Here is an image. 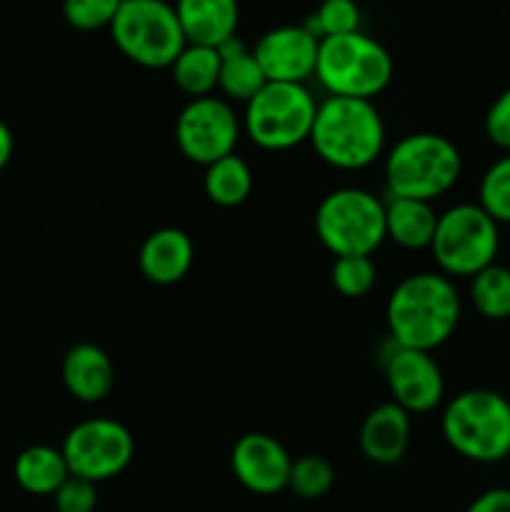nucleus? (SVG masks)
<instances>
[{
  "mask_svg": "<svg viewBox=\"0 0 510 512\" xmlns=\"http://www.w3.org/2000/svg\"><path fill=\"white\" fill-rule=\"evenodd\" d=\"M463 315V300L453 280L443 273L405 275L385 305L388 338L403 348L433 353L453 338Z\"/></svg>",
  "mask_w": 510,
  "mask_h": 512,
  "instance_id": "1",
  "label": "nucleus"
},
{
  "mask_svg": "<svg viewBox=\"0 0 510 512\" xmlns=\"http://www.w3.org/2000/svg\"><path fill=\"white\" fill-rule=\"evenodd\" d=\"M310 145L330 168H370L385 150L383 115L373 100L328 95L315 110Z\"/></svg>",
  "mask_w": 510,
  "mask_h": 512,
  "instance_id": "2",
  "label": "nucleus"
},
{
  "mask_svg": "<svg viewBox=\"0 0 510 512\" xmlns=\"http://www.w3.org/2000/svg\"><path fill=\"white\" fill-rule=\"evenodd\" d=\"M383 173L390 198L433 203L458 183L463 158L445 135L410 133L388 150Z\"/></svg>",
  "mask_w": 510,
  "mask_h": 512,
  "instance_id": "3",
  "label": "nucleus"
},
{
  "mask_svg": "<svg viewBox=\"0 0 510 512\" xmlns=\"http://www.w3.org/2000/svg\"><path fill=\"white\" fill-rule=\"evenodd\" d=\"M440 430L465 460L500 463L510 455V400L495 390H465L445 405Z\"/></svg>",
  "mask_w": 510,
  "mask_h": 512,
  "instance_id": "4",
  "label": "nucleus"
},
{
  "mask_svg": "<svg viewBox=\"0 0 510 512\" xmlns=\"http://www.w3.org/2000/svg\"><path fill=\"white\" fill-rule=\"evenodd\" d=\"M315 78L330 95L373 100L393 80V58L363 30L333 35L320 40Z\"/></svg>",
  "mask_w": 510,
  "mask_h": 512,
  "instance_id": "5",
  "label": "nucleus"
},
{
  "mask_svg": "<svg viewBox=\"0 0 510 512\" xmlns=\"http://www.w3.org/2000/svg\"><path fill=\"white\" fill-rule=\"evenodd\" d=\"M315 235L335 255H373L388 240L385 203L363 188L330 190L315 208Z\"/></svg>",
  "mask_w": 510,
  "mask_h": 512,
  "instance_id": "6",
  "label": "nucleus"
},
{
  "mask_svg": "<svg viewBox=\"0 0 510 512\" xmlns=\"http://www.w3.org/2000/svg\"><path fill=\"white\" fill-rule=\"evenodd\" d=\"M110 35L115 48L143 68H170L188 45L168 0H123Z\"/></svg>",
  "mask_w": 510,
  "mask_h": 512,
  "instance_id": "7",
  "label": "nucleus"
},
{
  "mask_svg": "<svg viewBox=\"0 0 510 512\" xmlns=\"http://www.w3.org/2000/svg\"><path fill=\"white\" fill-rule=\"evenodd\" d=\"M500 225L478 203H458L438 215L430 253L448 278H473L495 263Z\"/></svg>",
  "mask_w": 510,
  "mask_h": 512,
  "instance_id": "8",
  "label": "nucleus"
},
{
  "mask_svg": "<svg viewBox=\"0 0 510 512\" xmlns=\"http://www.w3.org/2000/svg\"><path fill=\"white\" fill-rule=\"evenodd\" d=\"M315 110L318 103L303 83H265L245 103L243 130L258 148L280 153L310 140Z\"/></svg>",
  "mask_w": 510,
  "mask_h": 512,
  "instance_id": "9",
  "label": "nucleus"
},
{
  "mask_svg": "<svg viewBox=\"0 0 510 512\" xmlns=\"http://www.w3.org/2000/svg\"><path fill=\"white\" fill-rule=\"evenodd\" d=\"M60 450L70 475L98 485L118 478L133 463L135 438L115 418H88L70 428Z\"/></svg>",
  "mask_w": 510,
  "mask_h": 512,
  "instance_id": "10",
  "label": "nucleus"
},
{
  "mask_svg": "<svg viewBox=\"0 0 510 512\" xmlns=\"http://www.w3.org/2000/svg\"><path fill=\"white\" fill-rule=\"evenodd\" d=\"M243 120L235 115L225 98L205 95L183 105L175 120V143L178 150L195 165L208 168L215 160L235 153Z\"/></svg>",
  "mask_w": 510,
  "mask_h": 512,
  "instance_id": "11",
  "label": "nucleus"
},
{
  "mask_svg": "<svg viewBox=\"0 0 510 512\" xmlns=\"http://www.w3.org/2000/svg\"><path fill=\"white\" fill-rule=\"evenodd\" d=\"M383 370L393 403L400 405L405 413H430L443 403L445 380L433 353L403 348L390 340V350L383 358Z\"/></svg>",
  "mask_w": 510,
  "mask_h": 512,
  "instance_id": "12",
  "label": "nucleus"
},
{
  "mask_svg": "<svg viewBox=\"0 0 510 512\" xmlns=\"http://www.w3.org/2000/svg\"><path fill=\"white\" fill-rule=\"evenodd\" d=\"M320 40L305 25H278L260 35L253 55L268 83H303L315 75Z\"/></svg>",
  "mask_w": 510,
  "mask_h": 512,
  "instance_id": "13",
  "label": "nucleus"
},
{
  "mask_svg": "<svg viewBox=\"0 0 510 512\" xmlns=\"http://www.w3.org/2000/svg\"><path fill=\"white\" fill-rule=\"evenodd\" d=\"M293 458L278 438L268 433H245L230 453L235 480L255 495H275L288 488Z\"/></svg>",
  "mask_w": 510,
  "mask_h": 512,
  "instance_id": "14",
  "label": "nucleus"
},
{
  "mask_svg": "<svg viewBox=\"0 0 510 512\" xmlns=\"http://www.w3.org/2000/svg\"><path fill=\"white\" fill-rule=\"evenodd\" d=\"M195 260L193 240L180 228H160L143 240L138 268L153 285H175L190 273Z\"/></svg>",
  "mask_w": 510,
  "mask_h": 512,
  "instance_id": "15",
  "label": "nucleus"
},
{
  "mask_svg": "<svg viewBox=\"0 0 510 512\" xmlns=\"http://www.w3.org/2000/svg\"><path fill=\"white\" fill-rule=\"evenodd\" d=\"M410 433H413L410 413H405L400 405L390 400V403L378 405L365 415L358 438L360 450L370 463L395 465L408 453Z\"/></svg>",
  "mask_w": 510,
  "mask_h": 512,
  "instance_id": "16",
  "label": "nucleus"
},
{
  "mask_svg": "<svg viewBox=\"0 0 510 512\" xmlns=\"http://www.w3.org/2000/svg\"><path fill=\"white\" fill-rule=\"evenodd\" d=\"M63 385L80 403L95 405L115 388V365L110 355L95 343H78L63 358Z\"/></svg>",
  "mask_w": 510,
  "mask_h": 512,
  "instance_id": "17",
  "label": "nucleus"
},
{
  "mask_svg": "<svg viewBox=\"0 0 510 512\" xmlns=\"http://www.w3.org/2000/svg\"><path fill=\"white\" fill-rule=\"evenodd\" d=\"M180 28L190 45L220 48L235 38L240 23L238 0H175Z\"/></svg>",
  "mask_w": 510,
  "mask_h": 512,
  "instance_id": "18",
  "label": "nucleus"
},
{
  "mask_svg": "<svg viewBox=\"0 0 510 512\" xmlns=\"http://www.w3.org/2000/svg\"><path fill=\"white\" fill-rule=\"evenodd\" d=\"M220 53V80L218 90L225 95V100L233 103H248L260 93L268 78H265L263 68L255 60L253 50L235 35V38L225 40L218 48Z\"/></svg>",
  "mask_w": 510,
  "mask_h": 512,
  "instance_id": "19",
  "label": "nucleus"
},
{
  "mask_svg": "<svg viewBox=\"0 0 510 512\" xmlns=\"http://www.w3.org/2000/svg\"><path fill=\"white\" fill-rule=\"evenodd\" d=\"M435 228H438V213L425 200L390 198L385 203V235L400 248H430Z\"/></svg>",
  "mask_w": 510,
  "mask_h": 512,
  "instance_id": "20",
  "label": "nucleus"
},
{
  "mask_svg": "<svg viewBox=\"0 0 510 512\" xmlns=\"http://www.w3.org/2000/svg\"><path fill=\"white\" fill-rule=\"evenodd\" d=\"M15 483L30 495H55L60 485L70 478V468L60 448L30 445L15 458Z\"/></svg>",
  "mask_w": 510,
  "mask_h": 512,
  "instance_id": "21",
  "label": "nucleus"
},
{
  "mask_svg": "<svg viewBox=\"0 0 510 512\" xmlns=\"http://www.w3.org/2000/svg\"><path fill=\"white\" fill-rule=\"evenodd\" d=\"M170 75L180 93L193 98L213 95L220 80V53L208 45H185L175 63L170 65Z\"/></svg>",
  "mask_w": 510,
  "mask_h": 512,
  "instance_id": "22",
  "label": "nucleus"
},
{
  "mask_svg": "<svg viewBox=\"0 0 510 512\" xmlns=\"http://www.w3.org/2000/svg\"><path fill=\"white\" fill-rule=\"evenodd\" d=\"M203 190L210 203L220 208H238L253 193V170L238 153H230L205 168Z\"/></svg>",
  "mask_w": 510,
  "mask_h": 512,
  "instance_id": "23",
  "label": "nucleus"
},
{
  "mask_svg": "<svg viewBox=\"0 0 510 512\" xmlns=\"http://www.w3.org/2000/svg\"><path fill=\"white\" fill-rule=\"evenodd\" d=\"M470 303L483 318H510V268L488 265L470 278Z\"/></svg>",
  "mask_w": 510,
  "mask_h": 512,
  "instance_id": "24",
  "label": "nucleus"
},
{
  "mask_svg": "<svg viewBox=\"0 0 510 512\" xmlns=\"http://www.w3.org/2000/svg\"><path fill=\"white\" fill-rule=\"evenodd\" d=\"M335 468L323 455H300L290 465L288 488L303 500H320L333 490Z\"/></svg>",
  "mask_w": 510,
  "mask_h": 512,
  "instance_id": "25",
  "label": "nucleus"
},
{
  "mask_svg": "<svg viewBox=\"0 0 510 512\" xmlns=\"http://www.w3.org/2000/svg\"><path fill=\"white\" fill-rule=\"evenodd\" d=\"M478 205L498 225H510V153L485 170L478 188Z\"/></svg>",
  "mask_w": 510,
  "mask_h": 512,
  "instance_id": "26",
  "label": "nucleus"
},
{
  "mask_svg": "<svg viewBox=\"0 0 510 512\" xmlns=\"http://www.w3.org/2000/svg\"><path fill=\"white\" fill-rule=\"evenodd\" d=\"M330 280L333 288L345 298H363L373 290L378 280V268H375L373 255H345L335 258L330 268Z\"/></svg>",
  "mask_w": 510,
  "mask_h": 512,
  "instance_id": "27",
  "label": "nucleus"
},
{
  "mask_svg": "<svg viewBox=\"0 0 510 512\" xmlns=\"http://www.w3.org/2000/svg\"><path fill=\"white\" fill-rule=\"evenodd\" d=\"M303 25L318 40L355 33L360 30V8L355 0H323Z\"/></svg>",
  "mask_w": 510,
  "mask_h": 512,
  "instance_id": "28",
  "label": "nucleus"
},
{
  "mask_svg": "<svg viewBox=\"0 0 510 512\" xmlns=\"http://www.w3.org/2000/svg\"><path fill=\"white\" fill-rule=\"evenodd\" d=\"M123 0H63V18L70 28L90 30L110 28Z\"/></svg>",
  "mask_w": 510,
  "mask_h": 512,
  "instance_id": "29",
  "label": "nucleus"
},
{
  "mask_svg": "<svg viewBox=\"0 0 510 512\" xmlns=\"http://www.w3.org/2000/svg\"><path fill=\"white\" fill-rule=\"evenodd\" d=\"M55 512H95L98 508V485L70 475L53 495Z\"/></svg>",
  "mask_w": 510,
  "mask_h": 512,
  "instance_id": "30",
  "label": "nucleus"
},
{
  "mask_svg": "<svg viewBox=\"0 0 510 512\" xmlns=\"http://www.w3.org/2000/svg\"><path fill=\"white\" fill-rule=\"evenodd\" d=\"M485 135L490 143L510 153V88H505L490 103L488 113H485Z\"/></svg>",
  "mask_w": 510,
  "mask_h": 512,
  "instance_id": "31",
  "label": "nucleus"
},
{
  "mask_svg": "<svg viewBox=\"0 0 510 512\" xmlns=\"http://www.w3.org/2000/svg\"><path fill=\"white\" fill-rule=\"evenodd\" d=\"M465 512H510V490L493 488L480 493Z\"/></svg>",
  "mask_w": 510,
  "mask_h": 512,
  "instance_id": "32",
  "label": "nucleus"
},
{
  "mask_svg": "<svg viewBox=\"0 0 510 512\" xmlns=\"http://www.w3.org/2000/svg\"><path fill=\"white\" fill-rule=\"evenodd\" d=\"M13 148H15L13 133H10L8 125L0 120V170H3L5 165L10 163V158H13Z\"/></svg>",
  "mask_w": 510,
  "mask_h": 512,
  "instance_id": "33",
  "label": "nucleus"
}]
</instances>
